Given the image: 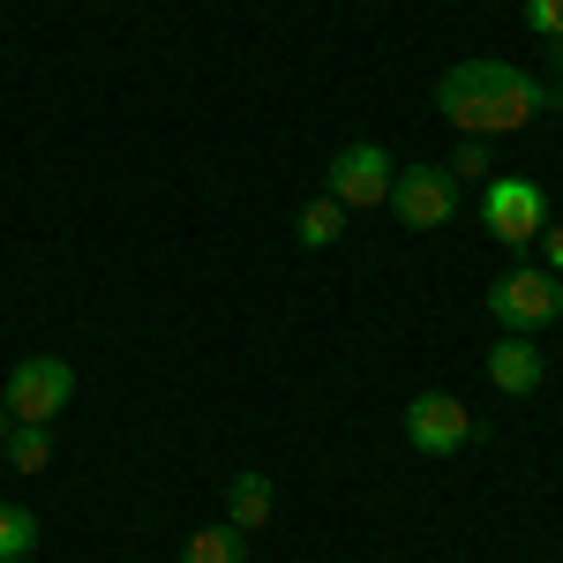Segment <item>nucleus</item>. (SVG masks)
<instances>
[{
	"label": "nucleus",
	"mask_w": 563,
	"mask_h": 563,
	"mask_svg": "<svg viewBox=\"0 0 563 563\" xmlns=\"http://www.w3.org/2000/svg\"><path fill=\"white\" fill-rule=\"evenodd\" d=\"M435 113L459 135H481L488 143V135L526 129L533 113H563V84H533L511 60H459L435 84Z\"/></svg>",
	"instance_id": "obj_1"
},
{
	"label": "nucleus",
	"mask_w": 563,
	"mask_h": 563,
	"mask_svg": "<svg viewBox=\"0 0 563 563\" xmlns=\"http://www.w3.org/2000/svg\"><path fill=\"white\" fill-rule=\"evenodd\" d=\"M481 308H488V323H496V331L533 339L541 323H556V316H563V278L549 271V263H511V271L481 294Z\"/></svg>",
	"instance_id": "obj_2"
},
{
	"label": "nucleus",
	"mask_w": 563,
	"mask_h": 563,
	"mask_svg": "<svg viewBox=\"0 0 563 563\" xmlns=\"http://www.w3.org/2000/svg\"><path fill=\"white\" fill-rule=\"evenodd\" d=\"M68 398H76V368H68L60 353H31V361H15V376H8V390H0L8 421H31V429H53Z\"/></svg>",
	"instance_id": "obj_3"
},
{
	"label": "nucleus",
	"mask_w": 563,
	"mask_h": 563,
	"mask_svg": "<svg viewBox=\"0 0 563 563\" xmlns=\"http://www.w3.org/2000/svg\"><path fill=\"white\" fill-rule=\"evenodd\" d=\"M481 225H488L504 249L541 241V225H549V196H541V180H526V174H488V180H481Z\"/></svg>",
	"instance_id": "obj_4"
},
{
	"label": "nucleus",
	"mask_w": 563,
	"mask_h": 563,
	"mask_svg": "<svg viewBox=\"0 0 563 563\" xmlns=\"http://www.w3.org/2000/svg\"><path fill=\"white\" fill-rule=\"evenodd\" d=\"M323 174H331V203H339V211H376V203H390L398 158H390L384 143H339Z\"/></svg>",
	"instance_id": "obj_5"
},
{
	"label": "nucleus",
	"mask_w": 563,
	"mask_h": 563,
	"mask_svg": "<svg viewBox=\"0 0 563 563\" xmlns=\"http://www.w3.org/2000/svg\"><path fill=\"white\" fill-rule=\"evenodd\" d=\"M390 211H398V225H413V233H435V225H451V211H459V180L443 174V166H398L390 174Z\"/></svg>",
	"instance_id": "obj_6"
},
{
	"label": "nucleus",
	"mask_w": 563,
	"mask_h": 563,
	"mask_svg": "<svg viewBox=\"0 0 563 563\" xmlns=\"http://www.w3.org/2000/svg\"><path fill=\"white\" fill-rule=\"evenodd\" d=\"M406 443L429 451V459H451V451L474 443V413H466L451 390H421V398L406 406Z\"/></svg>",
	"instance_id": "obj_7"
},
{
	"label": "nucleus",
	"mask_w": 563,
	"mask_h": 563,
	"mask_svg": "<svg viewBox=\"0 0 563 563\" xmlns=\"http://www.w3.org/2000/svg\"><path fill=\"white\" fill-rule=\"evenodd\" d=\"M488 384L511 390V398H533V390L549 384V368H541V346L519 339V331H504L496 346H488Z\"/></svg>",
	"instance_id": "obj_8"
},
{
	"label": "nucleus",
	"mask_w": 563,
	"mask_h": 563,
	"mask_svg": "<svg viewBox=\"0 0 563 563\" xmlns=\"http://www.w3.org/2000/svg\"><path fill=\"white\" fill-rule=\"evenodd\" d=\"M271 504H278L271 496V474H256V466H241V474L225 481V526L233 533H263L271 526Z\"/></svg>",
	"instance_id": "obj_9"
},
{
	"label": "nucleus",
	"mask_w": 563,
	"mask_h": 563,
	"mask_svg": "<svg viewBox=\"0 0 563 563\" xmlns=\"http://www.w3.org/2000/svg\"><path fill=\"white\" fill-rule=\"evenodd\" d=\"M339 233H346V211H339L331 196H316V203H301V218H294V241H301V249H331Z\"/></svg>",
	"instance_id": "obj_10"
},
{
	"label": "nucleus",
	"mask_w": 563,
	"mask_h": 563,
	"mask_svg": "<svg viewBox=\"0 0 563 563\" xmlns=\"http://www.w3.org/2000/svg\"><path fill=\"white\" fill-rule=\"evenodd\" d=\"M0 451H8V466H15V474H45V466H53V429H31V421H15Z\"/></svg>",
	"instance_id": "obj_11"
},
{
	"label": "nucleus",
	"mask_w": 563,
	"mask_h": 563,
	"mask_svg": "<svg viewBox=\"0 0 563 563\" xmlns=\"http://www.w3.org/2000/svg\"><path fill=\"white\" fill-rule=\"evenodd\" d=\"M241 549H249V533H233V526H196L188 549H180V563H241Z\"/></svg>",
	"instance_id": "obj_12"
},
{
	"label": "nucleus",
	"mask_w": 563,
	"mask_h": 563,
	"mask_svg": "<svg viewBox=\"0 0 563 563\" xmlns=\"http://www.w3.org/2000/svg\"><path fill=\"white\" fill-rule=\"evenodd\" d=\"M38 549V519L23 504H0V563H23Z\"/></svg>",
	"instance_id": "obj_13"
},
{
	"label": "nucleus",
	"mask_w": 563,
	"mask_h": 563,
	"mask_svg": "<svg viewBox=\"0 0 563 563\" xmlns=\"http://www.w3.org/2000/svg\"><path fill=\"white\" fill-rule=\"evenodd\" d=\"M488 166H496V158H488V143L466 135V143L451 151V166H443V174H451V180H488Z\"/></svg>",
	"instance_id": "obj_14"
},
{
	"label": "nucleus",
	"mask_w": 563,
	"mask_h": 563,
	"mask_svg": "<svg viewBox=\"0 0 563 563\" xmlns=\"http://www.w3.org/2000/svg\"><path fill=\"white\" fill-rule=\"evenodd\" d=\"M526 31L541 45H556L563 38V0H526Z\"/></svg>",
	"instance_id": "obj_15"
},
{
	"label": "nucleus",
	"mask_w": 563,
	"mask_h": 563,
	"mask_svg": "<svg viewBox=\"0 0 563 563\" xmlns=\"http://www.w3.org/2000/svg\"><path fill=\"white\" fill-rule=\"evenodd\" d=\"M541 263H549V271H556V278H563V225H556V218L541 225Z\"/></svg>",
	"instance_id": "obj_16"
},
{
	"label": "nucleus",
	"mask_w": 563,
	"mask_h": 563,
	"mask_svg": "<svg viewBox=\"0 0 563 563\" xmlns=\"http://www.w3.org/2000/svg\"><path fill=\"white\" fill-rule=\"evenodd\" d=\"M549 68H556V84H563V38H556V45H549Z\"/></svg>",
	"instance_id": "obj_17"
},
{
	"label": "nucleus",
	"mask_w": 563,
	"mask_h": 563,
	"mask_svg": "<svg viewBox=\"0 0 563 563\" xmlns=\"http://www.w3.org/2000/svg\"><path fill=\"white\" fill-rule=\"evenodd\" d=\"M8 429H15V421H8V406H0V443H8Z\"/></svg>",
	"instance_id": "obj_18"
}]
</instances>
